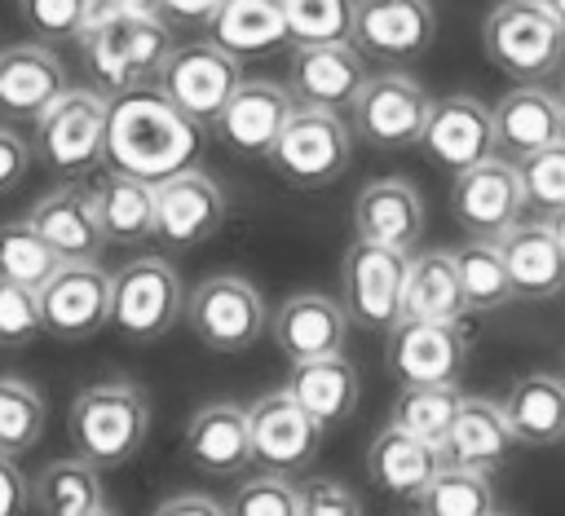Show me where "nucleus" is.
Instances as JSON below:
<instances>
[{
    "label": "nucleus",
    "mask_w": 565,
    "mask_h": 516,
    "mask_svg": "<svg viewBox=\"0 0 565 516\" xmlns=\"http://www.w3.org/2000/svg\"><path fill=\"white\" fill-rule=\"evenodd\" d=\"M203 154V123L177 110L159 88H128L106 97V168L137 181H168Z\"/></svg>",
    "instance_id": "nucleus-1"
},
{
    "label": "nucleus",
    "mask_w": 565,
    "mask_h": 516,
    "mask_svg": "<svg viewBox=\"0 0 565 516\" xmlns=\"http://www.w3.org/2000/svg\"><path fill=\"white\" fill-rule=\"evenodd\" d=\"M79 44H84L88 71L106 97L154 84L168 53L177 49L163 13H132V9H119L115 0L88 4Z\"/></svg>",
    "instance_id": "nucleus-2"
},
{
    "label": "nucleus",
    "mask_w": 565,
    "mask_h": 516,
    "mask_svg": "<svg viewBox=\"0 0 565 516\" xmlns=\"http://www.w3.org/2000/svg\"><path fill=\"white\" fill-rule=\"evenodd\" d=\"M66 432L79 459L93 467H124L150 432V406L128 379H102L75 393Z\"/></svg>",
    "instance_id": "nucleus-3"
},
{
    "label": "nucleus",
    "mask_w": 565,
    "mask_h": 516,
    "mask_svg": "<svg viewBox=\"0 0 565 516\" xmlns=\"http://www.w3.org/2000/svg\"><path fill=\"white\" fill-rule=\"evenodd\" d=\"M481 49L503 75L530 84L565 62V22L543 0H499L481 22Z\"/></svg>",
    "instance_id": "nucleus-4"
},
{
    "label": "nucleus",
    "mask_w": 565,
    "mask_h": 516,
    "mask_svg": "<svg viewBox=\"0 0 565 516\" xmlns=\"http://www.w3.org/2000/svg\"><path fill=\"white\" fill-rule=\"evenodd\" d=\"M35 154L66 181H84L106 163V97L93 88H66L35 119Z\"/></svg>",
    "instance_id": "nucleus-5"
},
{
    "label": "nucleus",
    "mask_w": 565,
    "mask_h": 516,
    "mask_svg": "<svg viewBox=\"0 0 565 516\" xmlns=\"http://www.w3.org/2000/svg\"><path fill=\"white\" fill-rule=\"evenodd\" d=\"M185 313V291L163 256H137L110 273V322L124 340L150 344L177 326Z\"/></svg>",
    "instance_id": "nucleus-6"
},
{
    "label": "nucleus",
    "mask_w": 565,
    "mask_h": 516,
    "mask_svg": "<svg viewBox=\"0 0 565 516\" xmlns=\"http://www.w3.org/2000/svg\"><path fill=\"white\" fill-rule=\"evenodd\" d=\"M349 150H353V132L340 119V110L296 106L269 150V163L282 172V181L300 190H322L344 176Z\"/></svg>",
    "instance_id": "nucleus-7"
},
{
    "label": "nucleus",
    "mask_w": 565,
    "mask_h": 516,
    "mask_svg": "<svg viewBox=\"0 0 565 516\" xmlns=\"http://www.w3.org/2000/svg\"><path fill=\"white\" fill-rule=\"evenodd\" d=\"M411 251L353 238L340 260V287H344V313L362 331H393L402 322V282H406Z\"/></svg>",
    "instance_id": "nucleus-8"
},
{
    "label": "nucleus",
    "mask_w": 565,
    "mask_h": 516,
    "mask_svg": "<svg viewBox=\"0 0 565 516\" xmlns=\"http://www.w3.org/2000/svg\"><path fill=\"white\" fill-rule=\"evenodd\" d=\"M265 300L260 291L238 273H212L203 278L185 300V322L212 353H243L265 331Z\"/></svg>",
    "instance_id": "nucleus-9"
},
{
    "label": "nucleus",
    "mask_w": 565,
    "mask_h": 516,
    "mask_svg": "<svg viewBox=\"0 0 565 516\" xmlns=\"http://www.w3.org/2000/svg\"><path fill=\"white\" fill-rule=\"evenodd\" d=\"M243 84V66L238 57H230L225 49H216L212 40L203 44H181L168 53L154 88L177 106L185 110L194 123L212 128L216 115L225 110V101L234 97V88Z\"/></svg>",
    "instance_id": "nucleus-10"
},
{
    "label": "nucleus",
    "mask_w": 565,
    "mask_h": 516,
    "mask_svg": "<svg viewBox=\"0 0 565 516\" xmlns=\"http://www.w3.org/2000/svg\"><path fill=\"white\" fill-rule=\"evenodd\" d=\"M428 106H433V97H428L424 84L411 79L406 71L366 75L362 93L353 97V132H358L366 146H375V150H406V146H419Z\"/></svg>",
    "instance_id": "nucleus-11"
},
{
    "label": "nucleus",
    "mask_w": 565,
    "mask_h": 516,
    "mask_svg": "<svg viewBox=\"0 0 565 516\" xmlns=\"http://www.w3.org/2000/svg\"><path fill=\"white\" fill-rule=\"evenodd\" d=\"M450 212L468 229V238H490L494 243L525 212V190H521L516 163L503 159V154H490V159L455 172Z\"/></svg>",
    "instance_id": "nucleus-12"
},
{
    "label": "nucleus",
    "mask_w": 565,
    "mask_h": 516,
    "mask_svg": "<svg viewBox=\"0 0 565 516\" xmlns=\"http://www.w3.org/2000/svg\"><path fill=\"white\" fill-rule=\"evenodd\" d=\"M247 432H252V463H260L265 472H278V476L309 467L318 454V441H322V423L313 415H305L287 388L265 393L247 406Z\"/></svg>",
    "instance_id": "nucleus-13"
},
{
    "label": "nucleus",
    "mask_w": 565,
    "mask_h": 516,
    "mask_svg": "<svg viewBox=\"0 0 565 516\" xmlns=\"http://www.w3.org/2000/svg\"><path fill=\"white\" fill-rule=\"evenodd\" d=\"M388 335L384 362L393 379L402 384H459L468 362V335L463 322H419L402 318Z\"/></svg>",
    "instance_id": "nucleus-14"
},
{
    "label": "nucleus",
    "mask_w": 565,
    "mask_h": 516,
    "mask_svg": "<svg viewBox=\"0 0 565 516\" xmlns=\"http://www.w3.org/2000/svg\"><path fill=\"white\" fill-rule=\"evenodd\" d=\"M40 322L53 340L66 344L97 335L110 322V273H102L97 260L62 265L40 287Z\"/></svg>",
    "instance_id": "nucleus-15"
},
{
    "label": "nucleus",
    "mask_w": 565,
    "mask_h": 516,
    "mask_svg": "<svg viewBox=\"0 0 565 516\" xmlns=\"http://www.w3.org/2000/svg\"><path fill=\"white\" fill-rule=\"evenodd\" d=\"M437 35L433 0H358L353 49L375 62H415Z\"/></svg>",
    "instance_id": "nucleus-16"
},
{
    "label": "nucleus",
    "mask_w": 565,
    "mask_h": 516,
    "mask_svg": "<svg viewBox=\"0 0 565 516\" xmlns=\"http://www.w3.org/2000/svg\"><path fill=\"white\" fill-rule=\"evenodd\" d=\"M419 146H424V154L437 168L463 172V168L499 154L494 150V115L472 93L433 97L428 119H424V132H419Z\"/></svg>",
    "instance_id": "nucleus-17"
},
{
    "label": "nucleus",
    "mask_w": 565,
    "mask_h": 516,
    "mask_svg": "<svg viewBox=\"0 0 565 516\" xmlns=\"http://www.w3.org/2000/svg\"><path fill=\"white\" fill-rule=\"evenodd\" d=\"M296 97L291 88L274 84V79H243L234 88V97L225 101V110L216 115L212 132L234 150V154H252V159H269L282 123L291 119Z\"/></svg>",
    "instance_id": "nucleus-18"
},
{
    "label": "nucleus",
    "mask_w": 565,
    "mask_h": 516,
    "mask_svg": "<svg viewBox=\"0 0 565 516\" xmlns=\"http://www.w3.org/2000/svg\"><path fill=\"white\" fill-rule=\"evenodd\" d=\"M225 221V190L199 172L185 168L154 185V234L172 247H194L212 238Z\"/></svg>",
    "instance_id": "nucleus-19"
},
{
    "label": "nucleus",
    "mask_w": 565,
    "mask_h": 516,
    "mask_svg": "<svg viewBox=\"0 0 565 516\" xmlns=\"http://www.w3.org/2000/svg\"><path fill=\"white\" fill-rule=\"evenodd\" d=\"M490 115H494V150H503V159L512 163L565 137V101L539 79L508 88L490 106Z\"/></svg>",
    "instance_id": "nucleus-20"
},
{
    "label": "nucleus",
    "mask_w": 565,
    "mask_h": 516,
    "mask_svg": "<svg viewBox=\"0 0 565 516\" xmlns=\"http://www.w3.org/2000/svg\"><path fill=\"white\" fill-rule=\"evenodd\" d=\"M366 84V57L353 40L340 44H300L291 53V97L313 110H344Z\"/></svg>",
    "instance_id": "nucleus-21"
},
{
    "label": "nucleus",
    "mask_w": 565,
    "mask_h": 516,
    "mask_svg": "<svg viewBox=\"0 0 565 516\" xmlns=\"http://www.w3.org/2000/svg\"><path fill=\"white\" fill-rule=\"evenodd\" d=\"M66 93V66L49 44H9L0 49V115L40 119Z\"/></svg>",
    "instance_id": "nucleus-22"
},
{
    "label": "nucleus",
    "mask_w": 565,
    "mask_h": 516,
    "mask_svg": "<svg viewBox=\"0 0 565 516\" xmlns=\"http://www.w3.org/2000/svg\"><path fill=\"white\" fill-rule=\"evenodd\" d=\"M35 234L62 256V265H79V260H97L102 247H106V234L97 225V212H93V198H88V185L79 181H66L57 190H49L31 216Z\"/></svg>",
    "instance_id": "nucleus-23"
},
{
    "label": "nucleus",
    "mask_w": 565,
    "mask_h": 516,
    "mask_svg": "<svg viewBox=\"0 0 565 516\" xmlns=\"http://www.w3.org/2000/svg\"><path fill=\"white\" fill-rule=\"evenodd\" d=\"M516 432L503 415L499 401L490 397H463L459 401V415L441 441V454L446 463L455 467H472V472H499L512 454H516Z\"/></svg>",
    "instance_id": "nucleus-24"
},
{
    "label": "nucleus",
    "mask_w": 565,
    "mask_h": 516,
    "mask_svg": "<svg viewBox=\"0 0 565 516\" xmlns=\"http://www.w3.org/2000/svg\"><path fill=\"white\" fill-rule=\"evenodd\" d=\"M494 243L521 300H547L565 291V251L547 221H516Z\"/></svg>",
    "instance_id": "nucleus-25"
},
{
    "label": "nucleus",
    "mask_w": 565,
    "mask_h": 516,
    "mask_svg": "<svg viewBox=\"0 0 565 516\" xmlns=\"http://www.w3.org/2000/svg\"><path fill=\"white\" fill-rule=\"evenodd\" d=\"M344 335H349V313L331 295L300 291L274 309V340L291 362L331 357L344 348Z\"/></svg>",
    "instance_id": "nucleus-26"
},
{
    "label": "nucleus",
    "mask_w": 565,
    "mask_h": 516,
    "mask_svg": "<svg viewBox=\"0 0 565 516\" xmlns=\"http://www.w3.org/2000/svg\"><path fill=\"white\" fill-rule=\"evenodd\" d=\"M353 234L366 243H384V247H402L411 251L424 234V198L411 181L402 176H384L362 185V194L353 198Z\"/></svg>",
    "instance_id": "nucleus-27"
},
{
    "label": "nucleus",
    "mask_w": 565,
    "mask_h": 516,
    "mask_svg": "<svg viewBox=\"0 0 565 516\" xmlns=\"http://www.w3.org/2000/svg\"><path fill=\"white\" fill-rule=\"evenodd\" d=\"M446 467V454L441 445L388 423L375 432L371 450H366V476L371 485H380L384 494L393 498H419L428 490V481Z\"/></svg>",
    "instance_id": "nucleus-28"
},
{
    "label": "nucleus",
    "mask_w": 565,
    "mask_h": 516,
    "mask_svg": "<svg viewBox=\"0 0 565 516\" xmlns=\"http://www.w3.org/2000/svg\"><path fill=\"white\" fill-rule=\"evenodd\" d=\"M185 454L207 476H234L252 463V432L247 410L234 401H212L190 415L185 428Z\"/></svg>",
    "instance_id": "nucleus-29"
},
{
    "label": "nucleus",
    "mask_w": 565,
    "mask_h": 516,
    "mask_svg": "<svg viewBox=\"0 0 565 516\" xmlns=\"http://www.w3.org/2000/svg\"><path fill=\"white\" fill-rule=\"evenodd\" d=\"M88 198L106 243H141L154 234V185L115 168H97L88 181Z\"/></svg>",
    "instance_id": "nucleus-30"
},
{
    "label": "nucleus",
    "mask_w": 565,
    "mask_h": 516,
    "mask_svg": "<svg viewBox=\"0 0 565 516\" xmlns=\"http://www.w3.org/2000/svg\"><path fill=\"white\" fill-rule=\"evenodd\" d=\"M207 35L216 49L230 57H265L287 44V22H282V0H221V9L207 22Z\"/></svg>",
    "instance_id": "nucleus-31"
},
{
    "label": "nucleus",
    "mask_w": 565,
    "mask_h": 516,
    "mask_svg": "<svg viewBox=\"0 0 565 516\" xmlns=\"http://www.w3.org/2000/svg\"><path fill=\"white\" fill-rule=\"evenodd\" d=\"M402 318H419V322H463L468 318L455 251L411 256L406 282H402Z\"/></svg>",
    "instance_id": "nucleus-32"
},
{
    "label": "nucleus",
    "mask_w": 565,
    "mask_h": 516,
    "mask_svg": "<svg viewBox=\"0 0 565 516\" xmlns=\"http://www.w3.org/2000/svg\"><path fill=\"white\" fill-rule=\"evenodd\" d=\"M305 415H313L322 428L340 423L358 406V370L344 353L313 357V362H291V379L282 384Z\"/></svg>",
    "instance_id": "nucleus-33"
},
{
    "label": "nucleus",
    "mask_w": 565,
    "mask_h": 516,
    "mask_svg": "<svg viewBox=\"0 0 565 516\" xmlns=\"http://www.w3.org/2000/svg\"><path fill=\"white\" fill-rule=\"evenodd\" d=\"M521 445H556L565 441V375H521L499 401Z\"/></svg>",
    "instance_id": "nucleus-34"
},
{
    "label": "nucleus",
    "mask_w": 565,
    "mask_h": 516,
    "mask_svg": "<svg viewBox=\"0 0 565 516\" xmlns=\"http://www.w3.org/2000/svg\"><path fill=\"white\" fill-rule=\"evenodd\" d=\"M31 507L35 516H84L102 507V467L79 454L49 463L31 485Z\"/></svg>",
    "instance_id": "nucleus-35"
},
{
    "label": "nucleus",
    "mask_w": 565,
    "mask_h": 516,
    "mask_svg": "<svg viewBox=\"0 0 565 516\" xmlns=\"http://www.w3.org/2000/svg\"><path fill=\"white\" fill-rule=\"evenodd\" d=\"M455 269H459V287H463V304L468 313H494L512 304V278L508 265L499 256V243L490 238H468L455 251Z\"/></svg>",
    "instance_id": "nucleus-36"
},
{
    "label": "nucleus",
    "mask_w": 565,
    "mask_h": 516,
    "mask_svg": "<svg viewBox=\"0 0 565 516\" xmlns=\"http://www.w3.org/2000/svg\"><path fill=\"white\" fill-rule=\"evenodd\" d=\"M459 401H463L459 384H402L388 423L441 445L450 423H455V415H459Z\"/></svg>",
    "instance_id": "nucleus-37"
},
{
    "label": "nucleus",
    "mask_w": 565,
    "mask_h": 516,
    "mask_svg": "<svg viewBox=\"0 0 565 516\" xmlns=\"http://www.w3.org/2000/svg\"><path fill=\"white\" fill-rule=\"evenodd\" d=\"M415 503H419V516H490L494 485H490V472L446 463Z\"/></svg>",
    "instance_id": "nucleus-38"
},
{
    "label": "nucleus",
    "mask_w": 565,
    "mask_h": 516,
    "mask_svg": "<svg viewBox=\"0 0 565 516\" xmlns=\"http://www.w3.org/2000/svg\"><path fill=\"white\" fill-rule=\"evenodd\" d=\"M62 269V256L35 234L31 221H13L0 225V278L22 282V287H44L53 273Z\"/></svg>",
    "instance_id": "nucleus-39"
},
{
    "label": "nucleus",
    "mask_w": 565,
    "mask_h": 516,
    "mask_svg": "<svg viewBox=\"0 0 565 516\" xmlns=\"http://www.w3.org/2000/svg\"><path fill=\"white\" fill-rule=\"evenodd\" d=\"M353 4L358 0H282L287 44H340L353 35Z\"/></svg>",
    "instance_id": "nucleus-40"
},
{
    "label": "nucleus",
    "mask_w": 565,
    "mask_h": 516,
    "mask_svg": "<svg viewBox=\"0 0 565 516\" xmlns=\"http://www.w3.org/2000/svg\"><path fill=\"white\" fill-rule=\"evenodd\" d=\"M40 432H44V397L18 375H0V454L18 459L40 441Z\"/></svg>",
    "instance_id": "nucleus-41"
},
{
    "label": "nucleus",
    "mask_w": 565,
    "mask_h": 516,
    "mask_svg": "<svg viewBox=\"0 0 565 516\" xmlns=\"http://www.w3.org/2000/svg\"><path fill=\"white\" fill-rule=\"evenodd\" d=\"M516 172H521V190H525V207H539V212H556L565 207V137L516 159Z\"/></svg>",
    "instance_id": "nucleus-42"
},
{
    "label": "nucleus",
    "mask_w": 565,
    "mask_h": 516,
    "mask_svg": "<svg viewBox=\"0 0 565 516\" xmlns=\"http://www.w3.org/2000/svg\"><path fill=\"white\" fill-rule=\"evenodd\" d=\"M225 516H300V490L278 472L252 476L234 490Z\"/></svg>",
    "instance_id": "nucleus-43"
},
{
    "label": "nucleus",
    "mask_w": 565,
    "mask_h": 516,
    "mask_svg": "<svg viewBox=\"0 0 565 516\" xmlns=\"http://www.w3.org/2000/svg\"><path fill=\"white\" fill-rule=\"evenodd\" d=\"M40 331H44V322H40V291L0 278V344L18 348V344L35 340Z\"/></svg>",
    "instance_id": "nucleus-44"
},
{
    "label": "nucleus",
    "mask_w": 565,
    "mask_h": 516,
    "mask_svg": "<svg viewBox=\"0 0 565 516\" xmlns=\"http://www.w3.org/2000/svg\"><path fill=\"white\" fill-rule=\"evenodd\" d=\"M93 0H18L22 22L44 40H79Z\"/></svg>",
    "instance_id": "nucleus-45"
},
{
    "label": "nucleus",
    "mask_w": 565,
    "mask_h": 516,
    "mask_svg": "<svg viewBox=\"0 0 565 516\" xmlns=\"http://www.w3.org/2000/svg\"><path fill=\"white\" fill-rule=\"evenodd\" d=\"M300 516H362V503L340 481H313L300 490Z\"/></svg>",
    "instance_id": "nucleus-46"
},
{
    "label": "nucleus",
    "mask_w": 565,
    "mask_h": 516,
    "mask_svg": "<svg viewBox=\"0 0 565 516\" xmlns=\"http://www.w3.org/2000/svg\"><path fill=\"white\" fill-rule=\"evenodd\" d=\"M26 168H31V146L9 123H0V194H9L26 176Z\"/></svg>",
    "instance_id": "nucleus-47"
},
{
    "label": "nucleus",
    "mask_w": 565,
    "mask_h": 516,
    "mask_svg": "<svg viewBox=\"0 0 565 516\" xmlns=\"http://www.w3.org/2000/svg\"><path fill=\"white\" fill-rule=\"evenodd\" d=\"M26 507H31V485L18 472V463L0 454V516H22Z\"/></svg>",
    "instance_id": "nucleus-48"
},
{
    "label": "nucleus",
    "mask_w": 565,
    "mask_h": 516,
    "mask_svg": "<svg viewBox=\"0 0 565 516\" xmlns=\"http://www.w3.org/2000/svg\"><path fill=\"white\" fill-rule=\"evenodd\" d=\"M221 0H159V13L168 26H207Z\"/></svg>",
    "instance_id": "nucleus-49"
},
{
    "label": "nucleus",
    "mask_w": 565,
    "mask_h": 516,
    "mask_svg": "<svg viewBox=\"0 0 565 516\" xmlns=\"http://www.w3.org/2000/svg\"><path fill=\"white\" fill-rule=\"evenodd\" d=\"M150 516H225V507L212 503L207 494H177V498L159 503Z\"/></svg>",
    "instance_id": "nucleus-50"
},
{
    "label": "nucleus",
    "mask_w": 565,
    "mask_h": 516,
    "mask_svg": "<svg viewBox=\"0 0 565 516\" xmlns=\"http://www.w3.org/2000/svg\"><path fill=\"white\" fill-rule=\"evenodd\" d=\"M119 9H132V13H159V0H115Z\"/></svg>",
    "instance_id": "nucleus-51"
},
{
    "label": "nucleus",
    "mask_w": 565,
    "mask_h": 516,
    "mask_svg": "<svg viewBox=\"0 0 565 516\" xmlns=\"http://www.w3.org/2000/svg\"><path fill=\"white\" fill-rule=\"evenodd\" d=\"M547 225H552V234H556V243H561V251H565V207H556V212L547 216Z\"/></svg>",
    "instance_id": "nucleus-52"
},
{
    "label": "nucleus",
    "mask_w": 565,
    "mask_h": 516,
    "mask_svg": "<svg viewBox=\"0 0 565 516\" xmlns=\"http://www.w3.org/2000/svg\"><path fill=\"white\" fill-rule=\"evenodd\" d=\"M543 4H547V9H552L561 22H565V0H543Z\"/></svg>",
    "instance_id": "nucleus-53"
},
{
    "label": "nucleus",
    "mask_w": 565,
    "mask_h": 516,
    "mask_svg": "<svg viewBox=\"0 0 565 516\" xmlns=\"http://www.w3.org/2000/svg\"><path fill=\"white\" fill-rule=\"evenodd\" d=\"M84 516H115V512H110V507L102 503V507H93V512H84Z\"/></svg>",
    "instance_id": "nucleus-54"
},
{
    "label": "nucleus",
    "mask_w": 565,
    "mask_h": 516,
    "mask_svg": "<svg viewBox=\"0 0 565 516\" xmlns=\"http://www.w3.org/2000/svg\"><path fill=\"white\" fill-rule=\"evenodd\" d=\"M490 516H508V512H490Z\"/></svg>",
    "instance_id": "nucleus-55"
},
{
    "label": "nucleus",
    "mask_w": 565,
    "mask_h": 516,
    "mask_svg": "<svg viewBox=\"0 0 565 516\" xmlns=\"http://www.w3.org/2000/svg\"><path fill=\"white\" fill-rule=\"evenodd\" d=\"M561 101H565V84H561Z\"/></svg>",
    "instance_id": "nucleus-56"
}]
</instances>
